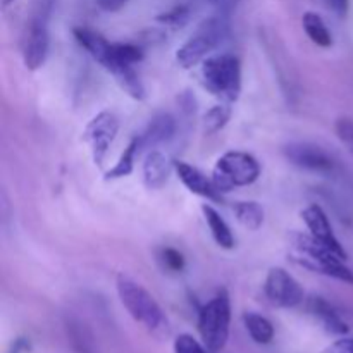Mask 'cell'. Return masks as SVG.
Masks as SVG:
<instances>
[{
    "instance_id": "obj_1",
    "label": "cell",
    "mask_w": 353,
    "mask_h": 353,
    "mask_svg": "<svg viewBox=\"0 0 353 353\" xmlns=\"http://www.w3.org/2000/svg\"><path fill=\"white\" fill-rule=\"evenodd\" d=\"M74 38L99 64H102L117 85L133 99L141 100L145 97V86L134 64L143 59V52L133 43H112L97 31L88 28H74Z\"/></svg>"
},
{
    "instance_id": "obj_2",
    "label": "cell",
    "mask_w": 353,
    "mask_h": 353,
    "mask_svg": "<svg viewBox=\"0 0 353 353\" xmlns=\"http://www.w3.org/2000/svg\"><path fill=\"white\" fill-rule=\"evenodd\" d=\"M293 248H295L293 261L299 262L300 265L338 279V281L353 285V271L345 264L347 259L327 248L326 245L316 241L310 234H295Z\"/></svg>"
},
{
    "instance_id": "obj_3",
    "label": "cell",
    "mask_w": 353,
    "mask_h": 353,
    "mask_svg": "<svg viewBox=\"0 0 353 353\" xmlns=\"http://www.w3.org/2000/svg\"><path fill=\"white\" fill-rule=\"evenodd\" d=\"M116 288L121 303L138 324L147 327L150 333H159L168 327V319L161 305L140 283L131 279L130 276L119 274L116 279Z\"/></svg>"
},
{
    "instance_id": "obj_4",
    "label": "cell",
    "mask_w": 353,
    "mask_h": 353,
    "mask_svg": "<svg viewBox=\"0 0 353 353\" xmlns=\"http://www.w3.org/2000/svg\"><path fill=\"white\" fill-rule=\"evenodd\" d=\"M202 79L205 88L217 99L231 103L241 93V64L236 55L221 54L202 62Z\"/></svg>"
},
{
    "instance_id": "obj_5",
    "label": "cell",
    "mask_w": 353,
    "mask_h": 353,
    "mask_svg": "<svg viewBox=\"0 0 353 353\" xmlns=\"http://www.w3.org/2000/svg\"><path fill=\"white\" fill-rule=\"evenodd\" d=\"M54 10V0H38L26 23L23 34V61L30 71H37L45 64L50 48L48 24Z\"/></svg>"
},
{
    "instance_id": "obj_6",
    "label": "cell",
    "mask_w": 353,
    "mask_h": 353,
    "mask_svg": "<svg viewBox=\"0 0 353 353\" xmlns=\"http://www.w3.org/2000/svg\"><path fill=\"white\" fill-rule=\"evenodd\" d=\"M231 300L226 290L217 292L199 312V333L210 353L223 350L230 338Z\"/></svg>"
},
{
    "instance_id": "obj_7",
    "label": "cell",
    "mask_w": 353,
    "mask_h": 353,
    "mask_svg": "<svg viewBox=\"0 0 353 353\" xmlns=\"http://www.w3.org/2000/svg\"><path fill=\"white\" fill-rule=\"evenodd\" d=\"M228 30H230V19L219 16V14L203 21L196 28L195 33L176 52V61H178V64L183 69H190L205 61L210 52L226 38Z\"/></svg>"
},
{
    "instance_id": "obj_8",
    "label": "cell",
    "mask_w": 353,
    "mask_h": 353,
    "mask_svg": "<svg viewBox=\"0 0 353 353\" xmlns=\"http://www.w3.org/2000/svg\"><path fill=\"white\" fill-rule=\"evenodd\" d=\"M261 176V164L252 154L241 150L226 152L217 159L214 165L212 181L216 188L223 192H231L233 188L248 186L255 183Z\"/></svg>"
},
{
    "instance_id": "obj_9",
    "label": "cell",
    "mask_w": 353,
    "mask_h": 353,
    "mask_svg": "<svg viewBox=\"0 0 353 353\" xmlns=\"http://www.w3.org/2000/svg\"><path fill=\"white\" fill-rule=\"evenodd\" d=\"M117 131H119V119L107 110L97 114L88 123L85 130V140L90 145L93 162L97 165L103 164L110 145L116 140Z\"/></svg>"
},
{
    "instance_id": "obj_10",
    "label": "cell",
    "mask_w": 353,
    "mask_h": 353,
    "mask_svg": "<svg viewBox=\"0 0 353 353\" xmlns=\"http://www.w3.org/2000/svg\"><path fill=\"white\" fill-rule=\"evenodd\" d=\"M264 292L272 305L283 307V309H292L303 302V288L283 268L269 269L264 283Z\"/></svg>"
},
{
    "instance_id": "obj_11",
    "label": "cell",
    "mask_w": 353,
    "mask_h": 353,
    "mask_svg": "<svg viewBox=\"0 0 353 353\" xmlns=\"http://www.w3.org/2000/svg\"><path fill=\"white\" fill-rule=\"evenodd\" d=\"M283 152L293 165L305 169V171L330 174L336 168L334 159L323 147L310 143V141H293V143L286 145Z\"/></svg>"
},
{
    "instance_id": "obj_12",
    "label": "cell",
    "mask_w": 353,
    "mask_h": 353,
    "mask_svg": "<svg viewBox=\"0 0 353 353\" xmlns=\"http://www.w3.org/2000/svg\"><path fill=\"white\" fill-rule=\"evenodd\" d=\"M302 219L305 223L309 234L319 243L326 245L327 248L334 250L336 254H340L341 257L347 259V252H345L343 245L340 243V240L334 234L333 228H331L330 217L324 212L323 207L319 205H309L302 210Z\"/></svg>"
},
{
    "instance_id": "obj_13",
    "label": "cell",
    "mask_w": 353,
    "mask_h": 353,
    "mask_svg": "<svg viewBox=\"0 0 353 353\" xmlns=\"http://www.w3.org/2000/svg\"><path fill=\"white\" fill-rule=\"evenodd\" d=\"M174 169L178 172L179 179L183 181V185L190 190L195 195L203 196V199L209 200H221V192L214 185L212 178H207L199 168L188 164V162L178 161L174 162Z\"/></svg>"
},
{
    "instance_id": "obj_14",
    "label": "cell",
    "mask_w": 353,
    "mask_h": 353,
    "mask_svg": "<svg viewBox=\"0 0 353 353\" xmlns=\"http://www.w3.org/2000/svg\"><path fill=\"white\" fill-rule=\"evenodd\" d=\"M176 133V119L171 114H157L154 119L148 123L147 130L140 134L141 148H155L157 145L165 143L171 140Z\"/></svg>"
},
{
    "instance_id": "obj_15",
    "label": "cell",
    "mask_w": 353,
    "mask_h": 353,
    "mask_svg": "<svg viewBox=\"0 0 353 353\" xmlns=\"http://www.w3.org/2000/svg\"><path fill=\"white\" fill-rule=\"evenodd\" d=\"M172 164L162 152L152 150L143 162V183L148 190H161L171 176Z\"/></svg>"
},
{
    "instance_id": "obj_16",
    "label": "cell",
    "mask_w": 353,
    "mask_h": 353,
    "mask_svg": "<svg viewBox=\"0 0 353 353\" xmlns=\"http://www.w3.org/2000/svg\"><path fill=\"white\" fill-rule=\"evenodd\" d=\"M309 312L319 321L324 326V330L330 331L333 334H347L348 326L343 319H341L340 314L336 312L331 303H327L326 300L321 299V296H312L309 300Z\"/></svg>"
},
{
    "instance_id": "obj_17",
    "label": "cell",
    "mask_w": 353,
    "mask_h": 353,
    "mask_svg": "<svg viewBox=\"0 0 353 353\" xmlns=\"http://www.w3.org/2000/svg\"><path fill=\"white\" fill-rule=\"evenodd\" d=\"M202 212L203 217H205V223L207 226H209L214 241H216L221 248L231 250V248L234 247V234L233 231H231V228L228 226L226 221H224L223 217H221V214L210 205H202Z\"/></svg>"
},
{
    "instance_id": "obj_18",
    "label": "cell",
    "mask_w": 353,
    "mask_h": 353,
    "mask_svg": "<svg viewBox=\"0 0 353 353\" xmlns=\"http://www.w3.org/2000/svg\"><path fill=\"white\" fill-rule=\"evenodd\" d=\"M302 26L305 30L307 37L310 38V41L316 43L317 47L327 48L333 45V34H331L330 28L326 26L324 19L317 12L309 10V12L303 14Z\"/></svg>"
},
{
    "instance_id": "obj_19",
    "label": "cell",
    "mask_w": 353,
    "mask_h": 353,
    "mask_svg": "<svg viewBox=\"0 0 353 353\" xmlns=\"http://www.w3.org/2000/svg\"><path fill=\"white\" fill-rule=\"evenodd\" d=\"M243 323L248 334H250L255 343L269 345L274 340V326H272V323L268 317L255 312H247L243 316Z\"/></svg>"
},
{
    "instance_id": "obj_20",
    "label": "cell",
    "mask_w": 353,
    "mask_h": 353,
    "mask_svg": "<svg viewBox=\"0 0 353 353\" xmlns=\"http://www.w3.org/2000/svg\"><path fill=\"white\" fill-rule=\"evenodd\" d=\"M231 209L238 223L247 230L257 231L264 223V209L257 202H233Z\"/></svg>"
},
{
    "instance_id": "obj_21",
    "label": "cell",
    "mask_w": 353,
    "mask_h": 353,
    "mask_svg": "<svg viewBox=\"0 0 353 353\" xmlns=\"http://www.w3.org/2000/svg\"><path fill=\"white\" fill-rule=\"evenodd\" d=\"M141 148V141L140 137H134L133 140L128 143V147L124 148V152L121 154L119 161L114 164V168L109 169V172L105 174L107 179H119V178H126L133 172L134 169V159H137V154L140 152Z\"/></svg>"
},
{
    "instance_id": "obj_22",
    "label": "cell",
    "mask_w": 353,
    "mask_h": 353,
    "mask_svg": "<svg viewBox=\"0 0 353 353\" xmlns=\"http://www.w3.org/2000/svg\"><path fill=\"white\" fill-rule=\"evenodd\" d=\"M231 117V107L226 103L214 105L212 109L203 114V133L216 134L223 130Z\"/></svg>"
},
{
    "instance_id": "obj_23",
    "label": "cell",
    "mask_w": 353,
    "mask_h": 353,
    "mask_svg": "<svg viewBox=\"0 0 353 353\" xmlns=\"http://www.w3.org/2000/svg\"><path fill=\"white\" fill-rule=\"evenodd\" d=\"M205 345L199 343L192 334H179L174 340V353H209Z\"/></svg>"
},
{
    "instance_id": "obj_24",
    "label": "cell",
    "mask_w": 353,
    "mask_h": 353,
    "mask_svg": "<svg viewBox=\"0 0 353 353\" xmlns=\"http://www.w3.org/2000/svg\"><path fill=\"white\" fill-rule=\"evenodd\" d=\"M334 130H336V137L340 138L341 143L353 155V119H350V117H340L336 121Z\"/></svg>"
},
{
    "instance_id": "obj_25",
    "label": "cell",
    "mask_w": 353,
    "mask_h": 353,
    "mask_svg": "<svg viewBox=\"0 0 353 353\" xmlns=\"http://www.w3.org/2000/svg\"><path fill=\"white\" fill-rule=\"evenodd\" d=\"M161 261L164 268L172 272H181L185 269V257L174 248H164L161 254Z\"/></svg>"
},
{
    "instance_id": "obj_26",
    "label": "cell",
    "mask_w": 353,
    "mask_h": 353,
    "mask_svg": "<svg viewBox=\"0 0 353 353\" xmlns=\"http://www.w3.org/2000/svg\"><path fill=\"white\" fill-rule=\"evenodd\" d=\"M212 3L214 9H216V14L230 19V16L234 12V9L238 7L240 0H212Z\"/></svg>"
},
{
    "instance_id": "obj_27",
    "label": "cell",
    "mask_w": 353,
    "mask_h": 353,
    "mask_svg": "<svg viewBox=\"0 0 353 353\" xmlns=\"http://www.w3.org/2000/svg\"><path fill=\"white\" fill-rule=\"evenodd\" d=\"M323 353H353V338H341L324 348Z\"/></svg>"
},
{
    "instance_id": "obj_28",
    "label": "cell",
    "mask_w": 353,
    "mask_h": 353,
    "mask_svg": "<svg viewBox=\"0 0 353 353\" xmlns=\"http://www.w3.org/2000/svg\"><path fill=\"white\" fill-rule=\"evenodd\" d=\"M186 17H188V14H186L185 9H176V10H172V12L162 16L161 21L171 24V26H183L186 21Z\"/></svg>"
},
{
    "instance_id": "obj_29",
    "label": "cell",
    "mask_w": 353,
    "mask_h": 353,
    "mask_svg": "<svg viewBox=\"0 0 353 353\" xmlns=\"http://www.w3.org/2000/svg\"><path fill=\"white\" fill-rule=\"evenodd\" d=\"M130 0H97V6L100 7L105 12H117L119 9H123Z\"/></svg>"
},
{
    "instance_id": "obj_30",
    "label": "cell",
    "mask_w": 353,
    "mask_h": 353,
    "mask_svg": "<svg viewBox=\"0 0 353 353\" xmlns=\"http://www.w3.org/2000/svg\"><path fill=\"white\" fill-rule=\"evenodd\" d=\"M326 3L330 6V9L333 10L334 14H338L340 17H343L345 14H347L350 0H326Z\"/></svg>"
},
{
    "instance_id": "obj_31",
    "label": "cell",
    "mask_w": 353,
    "mask_h": 353,
    "mask_svg": "<svg viewBox=\"0 0 353 353\" xmlns=\"http://www.w3.org/2000/svg\"><path fill=\"white\" fill-rule=\"evenodd\" d=\"M12 2H14V0H2V7H3V9H7V7H9Z\"/></svg>"
}]
</instances>
